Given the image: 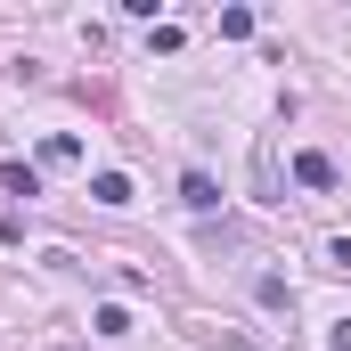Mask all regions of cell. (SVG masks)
<instances>
[{"label":"cell","mask_w":351,"mask_h":351,"mask_svg":"<svg viewBox=\"0 0 351 351\" xmlns=\"http://www.w3.org/2000/svg\"><path fill=\"white\" fill-rule=\"evenodd\" d=\"M294 180H302V188H335V164H327L319 147H302V156H294Z\"/></svg>","instance_id":"2"},{"label":"cell","mask_w":351,"mask_h":351,"mask_svg":"<svg viewBox=\"0 0 351 351\" xmlns=\"http://www.w3.org/2000/svg\"><path fill=\"white\" fill-rule=\"evenodd\" d=\"M335 351H351V319H343V327H335Z\"/></svg>","instance_id":"10"},{"label":"cell","mask_w":351,"mask_h":351,"mask_svg":"<svg viewBox=\"0 0 351 351\" xmlns=\"http://www.w3.org/2000/svg\"><path fill=\"white\" fill-rule=\"evenodd\" d=\"M327 262H335V269L351 278V237H335V245H327Z\"/></svg>","instance_id":"9"},{"label":"cell","mask_w":351,"mask_h":351,"mask_svg":"<svg viewBox=\"0 0 351 351\" xmlns=\"http://www.w3.org/2000/svg\"><path fill=\"white\" fill-rule=\"evenodd\" d=\"M90 196H98V204H131V180H123V172H98V180H90Z\"/></svg>","instance_id":"5"},{"label":"cell","mask_w":351,"mask_h":351,"mask_svg":"<svg viewBox=\"0 0 351 351\" xmlns=\"http://www.w3.org/2000/svg\"><path fill=\"white\" fill-rule=\"evenodd\" d=\"M254 180H262V204H278V147H262V156H254Z\"/></svg>","instance_id":"6"},{"label":"cell","mask_w":351,"mask_h":351,"mask_svg":"<svg viewBox=\"0 0 351 351\" xmlns=\"http://www.w3.org/2000/svg\"><path fill=\"white\" fill-rule=\"evenodd\" d=\"M90 327H98V335H131V311H123V302H106V311H98Z\"/></svg>","instance_id":"8"},{"label":"cell","mask_w":351,"mask_h":351,"mask_svg":"<svg viewBox=\"0 0 351 351\" xmlns=\"http://www.w3.org/2000/svg\"><path fill=\"white\" fill-rule=\"evenodd\" d=\"M0 188H8V196H25V204H33V196H41V172H33V164H8V172H0Z\"/></svg>","instance_id":"4"},{"label":"cell","mask_w":351,"mask_h":351,"mask_svg":"<svg viewBox=\"0 0 351 351\" xmlns=\"http://www.w3.org/2000/svg\"><path fill=\"white\" fill-rule=\"evenodd\" d=\"M180 204H188V213H221V188H213V172H188V180H180Z\"/></svg>","instance_id":"1"},{"label":"cell","mask_w":351,"mask_h":351,"mask_svg":"<svg viewBox=\"0 0 351 351\" xmlns=\"http://www.w3.org/2000/svg\"><path fill=\"white\" fill-rule=\"evenodd\" d=\"M254 294H262L269 311H294V286H286V278H278V269H262V278H254Z\"/></svg>","instance_id":"3"},{"label":"cell","mask_w":351,"mask_h":351,"mask_svg":"<svg viewBox=\"0 0 351 351\" xmlns=\"http://www.w3.org/2000/svg\"><path fill=\"white\" fill-rule=\"evenodd\" d=\"M254 33V8H221V41H245Z\"/></svg>","instance_id":"7"}]
</instances>
